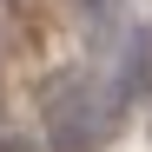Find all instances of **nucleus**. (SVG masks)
I'll return each instance as SVG.
<instances>
[{
  "label": "nucleus",
  "mask_w": 152,
  "mask_h": 152,
  "mask_svg": "<svg viewBox=\"0 0 152 152\" xmlns=\"http://www.w3.org/2000/svg\"><path fill=\"white\" fill-rule=\"evenodd\" d=\"M40 119H46V139L60 152H93L119 126V106H113V93H93L86 73H60L40 93Z\"/></svg>",
  "instance_id": "f257e3e1"
},
{
  "label": "nucleus",
  "mask_w": 152,
  "mask_h": 152,
  "mask_svg": "<svg viewBox=\"0 0 152 152\" xmlns=\"http://www.w3.org/2000/svg\"><path fill=\"white\" fill-rule=\"evenodd\" d=\"M0 152H40L33 139H7V145H0Z\"/></svg>",
  "instance_id": "f03ea898"
}]
</instances>
